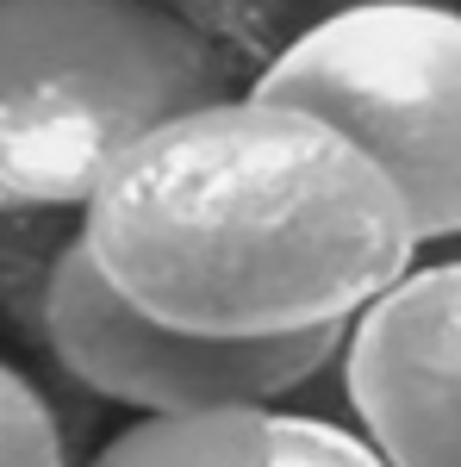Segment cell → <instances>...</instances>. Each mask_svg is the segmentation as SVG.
I'll return each instance as SVG.
<instances>
[{
  "mask_svg": "<svg viewBox=\"0 0 461 467\" xmlns=\"http://www.w3.org/2000/svg\"><path fill=\"white\" fill-rule=\"evenodd\" d=\"M343 393L393 467H461V255L412 262L350 318Z\"/></svg>",
  "mask_w": 461,
  "mask_h": 467,
  "instance_id": "5",
  "label": "cell"
},
{
  "mask_svg": "<svg viewBox=\"0 0 461 467\" xmlns=\"http://www.w3.org/2000/svg\"><path fill=\"white\" fill-rule=\"evenodd\" d=\"M256 94L337 125L405 193L418 244L461 237V13L436 0H355L306 26Z\"/></svg>",
  "mask_w": 461,
  "mask_h": 467,
  "instance_id": "3",
  "label": "cell"
},
{
  "mask_svg": "<svg viewBox=\"0 0 461 467\" xmlns=\"http://www.w3.org/2000/svg\"><path fill=\"white\" fill-rule=\"evenodd\" d=\"M6 206H13V200H6V193H0V213H6Z\"/></svg>",
  "mask_w": 461,
  "mask_h": 467,
  "instance_id": "8",
  "label": "cell"
},
{
  "mask_svg": "<svg viewBox=\"0 0 461 467\" xmlns=\"http://www.w3.org/2000/svg\"><path fill=\"white\" fill-rule=\"evenodd\" d=\"M88 467H393L361 431L275 405L143 411Z\"/></svg>",
  "mask_w": 461,
  "mask_h": 467,
  "instance_id": "6",
  "label": "cell"
},
{
  "mask_svg": "<svg viewBox=\"0 0 461 467\" xmlns=\"http://www.w3.org/2000/svg\"><path fill=\"white\" fill-rule=\"evenodd\" d=\"M0 467H69L44 393L6 361H0Z\"/></svg>",
  "mask_w": 461,
  "mask_h": 467,
  "instance_id": "7",
  "label": "cell"
},
{
  "mask_svg": "<svg viewBox=\"0 0 461 467\" xmlns=\"http://www.w3.org/2000/svg\"><path fill=\"white\" fill-rule=\"evenodd\" d=\"M213 100V44L156 0H0V193L13 206H88L150 131Z\"/></svg>",
  "mask_w": 461,
  "mask_h": 467,
  "instance_id": "2",
  "label": "cell"
},
{
  "mask_svg": "<svg viewBox=\"0 0 461 467\" xmlns=\"http://www.w3.org/2000/svg\"><path fill=\"white\" fill-rule=\"evenodd\" d=\"M44 337L63 374L88 393L138 411H213V405H275L306 387L330 356H343L350 324L225 337L150 318L100 275L81 237H69L44 275Z\"/></svg>",
  "mask_w": 461,
  "mask_h": 467,
  "instance_id": "4",
  "label": "cell"
},
{
  "mask_svg": "<svg viewBox=\"0 0 461 467\" xmlns=\"http://www.w3.org/2000/svg\"><path fill=\"white\" fill-rule=\"evenodd\" d=\"M75 237L150 318L225 337L350 324L418 262L387 169L256 88L150 131L94 187Z\"/></svg>",
  "mask_w": 461,
  "mask_h": 467,
  "instance_id": "1",
  "label": "cell"
}]
</instances>
